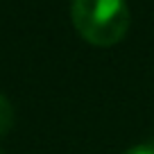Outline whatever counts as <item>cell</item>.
<instances>
[{
  "label": "cell",
  "instance_id": "obj_1",
  "mask_svg": "<svg viewBox=\"0 0 154 154\" xmlns=\"http://www.w3.org/2000/svg\"><path fill=\"white\" fill-rule=\"evenodd\" d=\"M70 18L77 34L100 48L122 41L131 23L125 0H72Z\"/></svg>",
  "mask_w": 154,
  "mask_h": 154
},
{
  "label": "cell",
  "instance_id": "obj_2",
  "mask_svg": "<svg viewBox=\"0 0 154 154\" xmlns=\"http://www.w3.org/2000/svg\"><path fill=\"white\" fill-rule=\"evenodd\" d=\"M14 125V109L5 95H0V136L7 134Z\"/></svg>",
  "mask_w": 154,
  "mask_h": 154
},
{
  "label": "cell",
  "instance_id": "obj_3",
  "mask_svg": "<svg viewBox=\"0 0 154 154\" xmlns=\"http://www.w3.org/2000/svg\"><path fill=\"white\" fill-rule=\"evenodd\" d=\"M125 154H154V145L152 143H140V145L131 147L129 152H125Z\"/></svg>",
  "mask_w": 154,
  "mask_h": 154
},
{
  "label": "cell",
  "instance_id": "obj_4",
  "mask_svg": "<svg viewBox=\"0 0 154 154\" xmlns=\"http://www.w3.org/2000/svg\"><path fill=\"white\" fill-rule=\"evenodd\" d=\"M0 154H2V152H0Z\"/></svg>",
  "mask_w": 154,
  "mask_h": 154
}]
</instances>
